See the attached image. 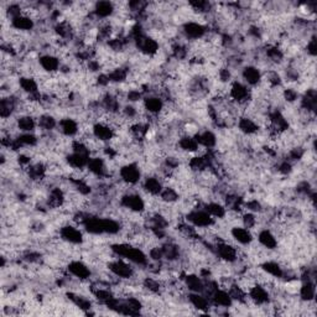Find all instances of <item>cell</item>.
<instances>
[{"mask_svg":"<svg viewBox=\"0 0 317 317\" xmlns=\"http://www.w3.org/2000/svg\"><path fill=\"white\" fill-rule=\"evenodd\" d=\"M228 97L232 102L245 107V105H248V102L250 101L251 92L248 88V86L244 85V83L234 81L231 87H229Z\"/></svg>","mask_w":317,"mask_h":317,"instance_id":"cell-1","label":"cell"},{"mask_svg":"<svg viewBox=\"0 0 317 317\" xmlns=\"http://www.w3.org/2000/svg\"><path fill=\"white\" fill-rule=\"evenodd\" d=\"M186 221L199 229H208L215 224V218H212L203 208L202 210L195 208L191 212H188L186 216Z\"/></svg>","mask_w":317,"mask_h":317,"instance_id":"cell-2","label":"cell"},{"mask_svg":"<svg viewBox=\"0 0 317 317\" xmlns=\"http://www.w3.org/2000/svg\"><path fill=\"white\" fill-rule=\"evenodd\" d=\"M108 269L112 273V275L116 276L118 279H132L135 274V270L130 265V262L123 258H118L110 262L108 264Z\"/></svg>","mask_w":317,"mask_h":317,"instance_id":"cell-3","label":"cell"},{"mask_svg":"<svg viewBox=\"0 0 317 317\" xmlns=\"http://www.w3.org/2000/svg\"><path fill=\"white\" fill-rule=\"evenodd\" d=\"M119 176L120 180L123 181L125 185H137L142 178V170L134 162H129V164L123 165L119 170Z\"/></svg>","mask_w":317,"mask_h":317,"instance_id":"cell-4","label":"cell"},{"mask_svg":"<svg viewBox=\"0 0 317 317\" xmlns=\"http://www.w3.org/2000/svg\"><path fill=\"white\" fill-rule=\"evenodd\" d=\"M120 205L134 213H142L145 211V201L139 194L126 192L121 196Z\"/></svg>","mask_w":317,"mask_h":317,"instance_id":"cell-5","label":"cell"},{"mask_svg":"<svg viewBox=\"0 0 317 317\" xmlns=\"http://www.w3.org/2000/svg\"><path fill=\"white\" fill-rule=\"evenodd\" d=\"M135 46H137L138 50L143 53L144 56H155L159 52V42L156 41V39L154 37L148 36V35H143V36L138 37L134 41Z\"/></svg>","mask_w":317,"mask_h":317,"instance_id":"cell-6","label":"cell"},{"mask_svg":"<svg viewBox=\"0 0 317 317\" xmlns=\"http://www.w3.org/2000/svg\"><path fill=\"white\" fill-rule=\"evenodd\" d=\"M92 134H93L96 139H98L102 143L112 142L116 137L115 130L110 125H108L107 123H103V121H98V123L92 125Z\"/></svg>","mask_w":317,"mask_h":317,"instance_id":"cell-7","label":"cell"},{"mask_svg":"<svg viewBox=\"0 0 317 317\" xmlns=\"http://www.w3.org/2000/svg\"><path fill=\"white\" fill-rule=\"evenodd\" d=\"M215 253L221 258V260L226 263H235L238 260V257H239L237 248L227 242L217 243L215 246Z\"/></svg>","mask_w":317,"mask_h":317,"instance_id":"cell-8","label":"cell"},{"mask_svg":"<svg viewBox=\"0 0 317 317\" xmlns=\"http://www.w3.org/2000/svg\"><path fill=\"white\" fill-rule=\"evenodd\" d=\"M207 31V28L197 21H187L182 26V34L189 40H201L206 36Z\"/></svg>","mask_w":317,"mask_h":317,"instance_id":"cell-9","label":"cell"},{"mask_svg":"<svg viewBox=\"0 0 317 317\" xmlns=\"http://www.w3.org/2000/svg\"><path fill=\"white\" fill-rule=\"evenodd\" d=\"M143 108H144V110L148 114L159 116L165 108V101L161 97L156 96V94H151L149 97H144Z\"/></svg>","mask_w":317,"mask_h":317,"instance_id":"cell-10","label":"cell"},{"mask_svg":"<svg viewBox=\"0 0 317 317\" xmlns=\"http://www.w3.org/2000/svg\"><path fill=\"white\" fill-rule=\"evenodd\" d=\"M248 299L256 305L263 306L267 305L270 301V294L268 289L262 284H256L251 286L248 291Z\"/></svg>","mask_w":317,"mask_h":317,"instance_id":"cell-11","label":"cell"},{"mask_svg":"<svg viewBox=\"0 0 317 317\" xmlns=\"http://www.w3.org/2000/svg\"><path fill=\"white\" fill-rule=\"evenodd\" d=\"M39 64L43 71L46 73H50V75L59 72V69H61V61H59V57L58 56L53 55V53H45V55L40 56Z\"/></svg>","mask_w":317,"mask_h":317,"instance_id":"cell-12","label":"cell"},{"mask_svg":"<svg viewBox=\"0 0 317 317\" xmlns=\"http://www.w3.org/2000/svg\"><path fill=\"white\" fill-rule=\"evenodd\" d=\"M59 237L67 243L71 244H81L83 242V234L77 227L75 226H64L59 229Z\"/></svg>","mask_w":317,"mask_h":317,"instance_id":"cell-13","label":"cell"},{"mask_svg":"<svg viewBox=\"0 0 317 317\" xmlns=\"http://www.w3.org/2000/svg\"><path fill=\"white\" fill-rule=\"evenodd\" d=\"M88 171L92 175L97 176V177H107L109 175V169L107 167V162L103 158L99 156H94V158L89 159L88 166H87Z\"/></svg>","mask_w":317,"mask_h":317,"instance_id":"cell-14","label":"cell"},{"mask_svg":"<svg viewBox=\"0 0 317 317\" xmlns=\"http://www.w3.org/2000/svg\"><path fill=\"white\" fill-rule=\"evenodd\" d=\"M238 129L244 135H256L259 132V124L251 116L242 115L237 121Z\"/></svg>","mask_w":317,"mask_h":317,"instance_id":"cell-15","label":"cell"},{"mask_svg":"<svg viewBox=\"0 0 317 317\" xmlns=\"http://www.w3.org/2000/svg\"><path fill=\"white\" fill-rule=\"evenodd\" d=\"M67 270L70 272V274L80 279V280H87L91 276V269L88 268V265H86L83 262H80V260H73L70 263Z\"/></svg>","mask_w":317,"mask_h":317,"instance_id":"cell-16","label":"cell"},{"mask_svg":"<svg viewBox=\"0 0 317 317\" xmlns=\"http://www.w3.org/2000/svg\"><path fill=\"white\" fill-rule=\"evenodd\" d=\"M92 13L98 20L99 19L105 20V19L109 18V16H112L115 13V4L110 2H98L93 5Z\"/></svg>","mask_w":317,"mask_h":317,"instance_id":"cell-17","label":"cell"},{"mask_svg":"<svg viewBox=\"0 0 317 317\" xmlns=\"http://www.w3.org/2000/svg\"><path fill=\"white\" fill-rule=\"evenodd\" d=\"M242 77L244 82L249 86H258L262 83L263 75L260 70L256 66H246L242 70Z\"/></svg>","mask_w":317,"mask_h":317,"instance_id":"cell-18","label":"cell"},{"mask_svg":"<svg viewBox=\"0 0 317 317\" xmlns=\"http://www.w3.org/2000/svg\"><path fill=\"white\" fill-rule=\"evenodd\" d=\"M143 188L148 195H151V196H158L159 195L160 196L162 188H164V182L156 176H148L143 182Z\"/></svg>","mask_w":317,"mask_h":317,"instance_id":"cell-19","label":"cell"},{"mask_svg":"<svg viewBox=\"0 0 317 317\" xmlns=\"http://www.w3.org/2000/svg\"><path fill=\"white\" fill-rule=\"evenodd\" d=\"M195 139L197 140L199 145L201 148L206 149V150H212L213 148L217 145V137L215 133H212L211 130H205V132L197 133L195 135Z\"/></svg>","mask_w":317,"mask_h":317,"instance_id":"cell-20","label":"cell"},{"mask_svg":"<svg viewBox=\"0 0 317 317\" xmlns=\"http://www.w3.org/2000/svg\"><path fill=\"white\" fill-rule=\"evenodd\" d=\"M89 159H91V155H89V154L72 153L67 155L66 161L73 170H83L85 167L88 166Z\"/></svg>","mask_w":317,"mask_h":317,"instance_id":"cell-21","label":"cell"},{"mask_svg":"<svg viewBox=\"0 0 317 317\" xmlns=\"http://www.w3.org/2000/svg\"><path fill=\"white\" fill-rule=\"evenodd\" d=\"M57 126L65 137H76L80 133V125L73 118H62Z\"/></svg>","mask_w":317,"mask_h":317,"instance_id":"cell-22","label":"cell"},{"mask_svg":"<svg viewBox=\"0 0 317 317\" xmlns=\"http://www.w3.org/2000/svg\"><path fill=\"white\" fill-rule=\"evenodd\" d=\"M177 145L183 153L187 154H197L200 148H201L199 145V143H197V140L195 139V137H191V135H182V137H180Z\"/></svg>","mask_w":317,"mask_h":317,"instance_id":"cell-23","label":"cell"},{"mask_svg":"<svg viewBox=\"0 0 317 317\" xmlns=\"http://www.w3.org/2000/svg\"><path fill=\"white\" fill-rule=\"evenodd\" d=\"M231 235L235 242L242 245L250 244L253 242V234H251L250 229H246L244 227H233Z\"/></svg>","mask_w":317,"mask_h":317,"instance_id":"cell-24","label":"cell"},{"mask_svg":"<svg viewBox=\"0 0 317 317\" xmlns=\"http://www.w3.org/2000/svg\"><path fill=\"white\" fill-rule=\"evenodd\" d=\"M211 301L215 303L216 306H219V307H224V308L231 307V306L233 305V300H232L231 295H229V292L227 291V290L221 289V288L213 292V295L211 296Z\"/></svg>","mask_w":317,"mask_h":317,"instance_id":"cell-25","label":"cell"},{"mask_svg":"<svg viewBox=\"0 0 317 317\" xmlns=\"http://www.w3.org/2000/svg\"><path fill=\"white\" fill-rule=\"evenodd\" d=\"M258 240L260 245L264 246L268 250H274V249H276V246H278L276 235L270 229H263V231H260L258 234Z\"/></svg>","mask_w":317,"mask_h":317,"instance_id":"cell-26","label":"cell"},{"mask_svg":"<svg viewBox=\"0 0 317 317\" xmlns=\"http://www.w3.org/2000/svg\"><path fill=\"white\" fill-rule=\"evenodd\" d=\"M19 86L21 87V89H23L28 96H30V94L39 93L40 92L39 81L35 77H31V76H21V77L19 78Z\"/></svg>","mask_w":317,"mask_h":317,"instance_id":"cell-27","label":"cell"},{"mask_svg":"<svg viewBox=\"0 0 317 317\" xmlns=\"http://www.w3.org/2000/svg\"><path fill=\"white\" fill-rule=\"evenodd\" d=\"M188 301L199 311H208L210 308V301L205 294L202 292H191L188 295Z\"/></svg>","mask_w":317,"mask_h":317,"instance_id":"cell-28","label":"cell"},{"mask_svg":"<svg viewBox=\"0 0 317 317\" xmlns=\"http://www.w3.org/2000/svg\"><path fill=\"white\" fill-rule=\"evenodd\" d=\"M185 288H187L191 292H203L205 290V280L201 276L196 274H188L183 278Z\"/></svg>","mask_w":317,"mask_h":317,"instance_id":"cell-29","label":"cell"},{"mask_svg":"<svg viewBox=\"0 0 317 317\" xmlns=\"http://www.w3.org/2000/svg\"><path fill=\"white\" fill-rule=\"evenodd\" d=\"M16 128L23 133H32L37 128V121L32 115L23 114L16 120Z\"/></svg>","mask_w":317,"mask_h":317,"instance_id":"cell-30","label":"cell"},{"mask_svg":"<svg viewBox=\"0 0 317 317\" xmlns=\"http://www.w3.org/2000/svg\"><path fill=\"white\" fill-rule=\"evenodd\" d=\"M316 92L315 89L310 88L305 92V94L301 97V109L305 110L307 113H312L315 112L316 109Z\"/></svg>","mask_w":317,"mask_h":317,"instance_id":"cell-31","label":"cell"},{"mask_svg":"<svg viewBox=\"0 0 317 317\" xmlns=\"http://www.w3.org/2000/svg\"><path fill=\"white\" fill-rule=\"evenodd\" d=\"M262 270L275 279H283L284 276V268L278 262H274V260H267V262L263 263Z\"/></svg>","mask_w":317,"mask_h":317,"instance_id":"cell-32","label":"cell"},{"mask_svg":"<svg viewBox=\"0 0 317 317\" xmlns=\"http://www.w3.org/2000/svg\"><path fill=\"white\" fill-rule=\"evenodd\" d=\"M300 290V297H301L302 301L305 302H312L315 300V295H316V288H315V283L311 280H306L303 281L302 285L299 288Z\"/></svg>","mask_w":317,"mask_h":317,"instance_id":"cell-33","label":"cell"},{"mask_svg":"<svg viewBox=\"0 0 317 317\" xmlns=\"http://www.w3.org/2000/svg\"><path fill=\"white\" fill-rule=\"evenodd\" d=\"M10 24H12L13 29L19 30V31H30V30L35 28L34 20L24 14L13 19V20H10Z\"/></svg>","mask_w":317,"mask_h":317,"instance_id":"cell-34","label":"cell"},{"mask_svg":"<svg viewBox=\"0 0 317 317\" xmlns=\"http://www.w3.org/2000/svg\"><path fill=\"white\" fill-rule=\"evenodd\" d=\"M16 110V99L14 97H3L2 102H0V116L3 119H8L13 115Z\"/></svg>","mask_w":317,"mask_h":317,"instance_id":"cell-35","label":"cell"},{"mask_svg":"<svg viewBox=\"0 0 317 317\" xmlns=\"http://www.w3.org/2000/svg\"><path fill=\"white\" fill-rule=\"evenodd\" d=\"M203 210L208 213L212 218H224L227 216V211H226V206H223L222 203L218 202H208L203 206Z\"/></svg>","mask_w":317,"mask_h":317,"instance_id":"cell-36","label":"cell"},{"mask_svg":"<svg viewBox=\"0 0 317 317\" xmlns=\"http://www.w3.org/2000/svg\"><path fill=\"white\" fill-rule=\"evenodd\" d=\"M161 249L164 258L169 260V262H175V260L180 258V246L175 244V243H165V244L161 245Z\"/></svg>","mask_w":317,"mask_h":317,"instance_id":"cell-37","label":"cell"},{"mask_svg":"<svg viewBox=\"0 0 317 317\" xmlns=\"http://www.w3.org/2000/svg\"><path fill=\"white\" fill-rule=\"evenodd\" d=\"M67 296H69V299L71 300L72 303L76 306V307H78L80 310H83L85 312H87V311H89L92 308V302L89 301L87 297L82 296V295H78V294H76V292H69Z\"/></svg>","mask_w":317,"mask_h":317,"instance_id":"cell-38","label":"cell"},{"mask_svg":"<svg viewBox=\"0 0 317 317\" xmlns=\"http://www.w3.org/2000/svg\"><path fill=\"white\" fill-rule=\"evenodd\" d=\"M57 125L58 123L56 121V119L50 114H41L37 119V126L42 132H52Z\"/></svg>","mask_w":317,"mask_h":317,"instance_id":"cell-39","label":"cell"},{"mask_svg":"<svg viewBox=\"0 0 317 317\" xmlns=\"http://www.w3.org/2000/svg\"><path fill=\"white\" fill-rule=\"evenodd\" d=\"M110 83H123L125 82L129 76V70L125 67H115L112 71L107 73Z\"/></svg>","mask_w":317,"mask_h":317,"instance_id":"cell-40","label":"cell"},{"mask_svg":"<svg viewBox=\"0 0 317 317\" xmlns=\"http://www.w3.org/2000/svg\"><path fill=\"white\" fill-rule=\"evenodd\" d=\"M160 199H161L162 202L165 203H175L178 201L180 199V195H178L177 189L175 187H171V186H164L162 188L161 194H160Z\"/></svg>","mask_w":317,"mask_h":317,"instance_id":"cell-41","label":"cell"},{"mask_svg":"<svg viewBox=\"0 0 317 317\" xmlns=\"http://www.w3.org/2000/svg\"><path fill=\"white\" fill-rule=\"evenodd\" d=\"M143 288H145L149 292H151V294H159L162 290V288H164V285H162V283L159 279L145 278L144 280H143Z\"/></svg>","mask_w":317,"mask_h":317,"instance_id":"cell-42","label":"cell"},{"mask_svg":"<svg viewBox=\"0 0 317 317\" xmlns=\"http://www.w3.org/2000/svg\"><path fill=\"white\" fill-rule=\"evenodd\" d=\"M16 140L21 145V148H24V146H31L32 148V146L36 145L37 142H39L36 135L32 134V133H23V134H20L16 138Z\"/></svg>","mask_w":317,"mask_h":317,"instance_id":"cell-43","label":"cell"},{"mask_svg":"<svg viewBox=\"0 0 317 317\" xmlns=\"http://www.w3.org/2000/svg\"><path fill=\"white\" fill-rule=\"evenodd\" d=\"M120 231V224L113 218H103V232L107 234H116Z\"/></svg>","mask_w":317,"mask_h":317,"instance_id":"cell-44","label":"cell"},{"mask_svg":"<svg viewBox=\"0 0 317 317\" xmlns=\"http://www.w3.org/2000/svg\"><path fill=\"white\" fill-rule=\"evenodd\" d=\"M242 224L243 227L246 229H253L257 226V217L254 213L251 212H245L244 215H242Z\"/></svg>","mask_w":317,"mask_h":317,"instance_id":"cell-45","label":"cell"},{"mask_svg":"<svg viewBox=\"0 0 317 317\" xmlns=\"http://www.w3.org/2000/svg\"><path fill=\"white\" fill-rule=\"evenodd\" d=\"M283 98L285 99L288 103H295L296 101H299L300 98V93L296 91L295 88H285L283 89V93H281Z\"/></svg>","mask_w":317,"mask_h":317,"instance_id":"cell-46","label":"cell"},{"mask_svg":"<svg viewBox=\"0 0 317 317\" xmlns=\"http://www.w3.org/2000/svg\"><path fill=\"white\" fill-rule=\"evenodd\" d=\"M149 256H150L151 260H154L155 263L161 262V260L164 259V254H162L161 245L153 246V248H150V250H149Z\"/></svg>","mask_w":317,"mask_h":317,"instance_id":"cell-47","label":"cell"},{"mask_svg":"<svg viewBox=\"0 0 317 317\" xmlns=\"http://www.w3.org/2000/svg\"><path fill=\"white\" fill-rule=\"evenodd\" d=\"M245 208L248 210V212L251 213H257V212H262L263 206L258 200H250L245 203Z\"/></svg>","mask_w":317,"mask_h":317,"instance_id":"cell-48","label":"cell"},{"mask_svg":"<svg viewBox=\"0 0 317 317\" xmlns=\"http://www.w3.org/2000/svg\"><path fill=\"white\" fill-rule=\"evenodd\" d=\"M218 76H219V81H221L222 83H224V85L231 82L232 77H233L231 70L227 69V67H222V69L218 71Z\"/></svg>","mask_w":317,"mask_h":317,"instance_id":"cell-49","label":"cell"},{"mask_svg":"<svg viewBox=\"0 0 317 317\" xmlns=\"http://www.w3.org/2000/svg\"><path fill=\"white\" fill-rule=\"evenodd\" d=\"M316 50H317L316 37L312 36L310 40H307V43H306V52H307V56H310V57L312 58L315 57Z\"/></svg>","mask_w":317,"mask_h":317,"instance_id":"cell-50","label":"cell"},{"mask_svg":"<svg viewBox=\"0 0 317 317\" xmlns=\"http://www.w3.org/2000/svg\"><path fill=\"white\" fill-rule=\"evenodd\" d=\"M24 260L28 263H39L40 260H41V254L34 250L26 251V253L24 254Z\"/></svg>","mask_w":317,"mask_h":317,"instance_id":"cell-51","label":"cell"}]
</instances>
